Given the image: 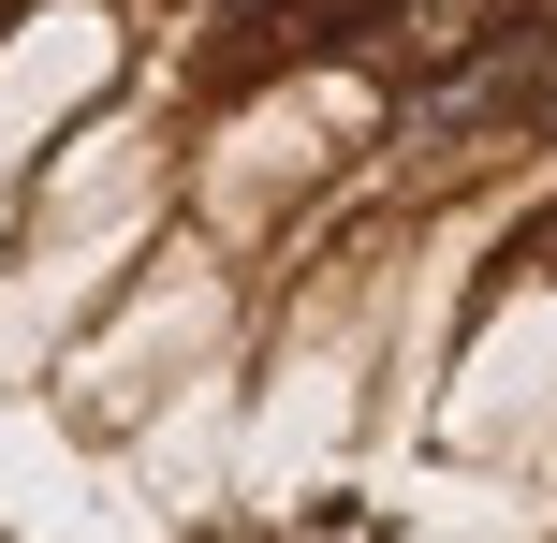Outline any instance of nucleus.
<instances>
[{"label":"nucleus","mask_w":557,"mask_h":543,"mask_svg":"<svg viewBox=\"0 0 557 543\" xmlns=\"http://www.w3.org/2000/svg\"><path fill=\"white\" fill-rule=\"evenodd\" d=\"M543 147H557V88H543Z\"/></svg>","instance_id":"nucleus-1"}]
</instances>
